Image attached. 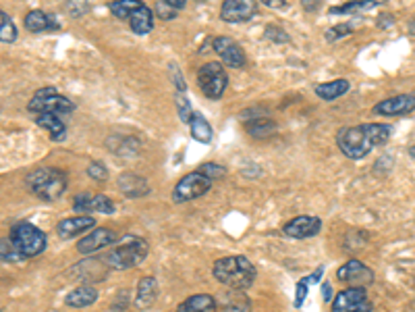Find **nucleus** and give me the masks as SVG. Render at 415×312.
Returning <instances> with one entry per match:
<instances>
[{"label":"nucleus","mask_w":415,"mask_h":312,"mask_svg":"<svg viewBox=\"0 0 415 312\" xmlns=\"http://www.w3.org/2000/svg\"><path fill=\"white\" fill-rule=\"evenodd\" d=\"M351 83L347 79H335V81H326L316 85V96L322 100H337L340 96H345L349 92Z\"/></svg>","instance_id":"bb28decb"},{"label":"nucleus","mask_w":415,"mask_h":312,"mask_svg":"<svg viewBox=\"0 0 415 312\" xmlns=\"http://www.w3.org/2000/svg\"><path fill=\"white\" fill-rule=\"evenodd\" d=\"M65 8H67V13H69V17H83L85 13H89V8H92V0H67L65 2Z\"/></svg>","instance_id":"473e14b6"},{"label":"nucleus","mask_w":415,"mask_h":312,"mask_svg":"<svg viewBox=\"0 0 415 312\" xmlns=\"http://www.w3.org/2000/svg\"><path fill=\"white\" fill-rule=\"evenodd\" d=\"M409 155H411L415 158V144H414V146H411V148H409Z\"/></svg>","instance_id":"603ef678"},{"label":"nucleus","mask_w":415,"mask_h":312,"mask_svg":"<svg viewBox=\"0 0 415 312\" xmlns=\"http://www.w3.org/2000/svg\"><path fill=\"white\" fill-rule=\"evenodd\" d=\"M337 144H339L340 152L351 160H361L376 148V144L372 142V138L368 136L364 125L342 127L337 133Z\"/></svg>","instance_id":"39448f33"},{"label":"nucleus","mask_w":415,"mask_h":312,"mask_svg":"<svg viewBox=\"0 0 415 312\" xmlns=\"http://www.w3.org/2000/svg\"><path fill=\"white\" fill-rule=\"evenodd\" d=\"M129 28H131V32L133 34H137V36H146V34H150L151 30H154V11H151L150 6H140L129 19Z\"/></svg>","instance_id":"4be33fe9"},{"label":"nucleus","mask_w":415,"mask_h":312,"mask_svg":"<svg viewBox=\"0 0 415 312\" xmlns=\"http://www.w3.org/2000/svg\"><path fill=\"white\" fill-rule=\"evenodd\" d=\"M36 123H38L39 127L48 129V133H50V138H52L54 142H63L65 136H67V125H65V121H63V115L42 113V115H38V119H36Z\"/></svg>","instance_id":"5701e85b"},{"label":"nucleus","mask_w":415,"mask_h":312,"mask_svg":"<svg viewBox=\"0 0 415 312\" xmlns=\"http://www.w3.org/2000/svg\"><path fill=\"white\" fill-rule=\"evenodd\" d=\"M171 71H173V81L177 83V90L179 92H185V81L181 78V71H179V67L175 63H171Z\"/></svg>","instance_id":"c03bdc74"},{"label":"nucleus","mask_w":415,"mask_h":312,"mask_svg":"<svg viewBox=\"0 0 415 312\" xmlns=\"http://www.w3.org/2000/svg\"><path fill=\"white\" fill-rule=\"evenodd\" d=\"M366 4H368V8H372V6H378V4H384L386 0H364Z\"/></svg>","instance_id":"09e8293b"},{"label":"nucleus","mask_w":415,"mask_h":312,"mask_svg":"<svg viewBox=\"0 0 415 312\" xmlns=\"http://www.w3.org/2000/svg\"><path fill=\"white\" fill-rule=\"evenodd\" d=\"M87 175L92 179H96V181H106L109 179V171H106V167L102 162H92L87 167Z\"/></svg>","instance_id":"ea45409f"},{"label":"nucleus","mask_w":415,"mask_h":312,"mask_svg":"<svg viewBox=\"0 0 415 312\" xmlns=\"http://www.w3.org/2000/svg\"><path fill=\"white\" fill-rule=\"evenodd\" d=\"M320 229H322V221H320L318 217H307V215L291 219V221L285 223V227H283L285 235L291 237V239H307V237H314V235L320 234Z\"/></svg>","instance_id":"2eb2a0df"},{"label":"nucleus","mask_w":415,"mask_h":312,"mask_svg":"<svg viewBox=\"0 0 415 312\" xmlns=\"http://www.w3.org/2000/svg\"><path fill=\"white\" fill-rule=\"evenodd\" d=\"M96 300H98V289L94 285H81L65 296V304L69 308H87L96 304Z\"/></svg>","instance_id":"412c9836"},{"label":"nucleus","mask_w":415,"mask_h":312,"mask_svg":"<svg viewBox=\"0 0 415 312\" xmlns=\"http://www.w3.org/2000/svg\"><path fill=\"white\" fill-rule=\"evenodd\" d=\"M164 2H168V4H171V6H175L177 11L185 8V4H187V0H164Z\"/></svg>","instance_id":"de8ad7c7"},{"label":"nucleus","mask_w":415,"mask_h":312,"mask_svg":"<svg viewBox=\"0 0 415 312\" xmlns=\"http://www.w3.org/2000/svg\"><path fill=\"white\" fill-rule=\"evenodd\" d=\"M258 13V0H223L221 19L225 23H245Z\"/></svg>","instance_id":"9d476101"},{"label":"nucleus","mask_w":415,"mask_h":312,"mask_svg":"<svg viewBox=\"0 0 415 312\" xmlns=\"http://www.w3.org/2000/svg\"><path fill=\"white\" fill-rule=\"evenodd\" d=\"M210 190H212V179L206 177L199 171H193V173H187L185 177L179 179V184L173 190V200L177 204H183V202L206 196Z\"/></svg>","instance_id":"6e6552de"},{"label":"nucleus","mask_w":415,"mask_h":312,"mask_svg":"<svg viewBox=\"0 0 415 312\" xmlns=\"http://www.w3.org/2000/svg\"><path fill=\"white\" fill-rule=\"evenodd\" d=\"M409 32L415 34V19H411V23H409Z\"/></svg>","instance_id":"3c124183"},{"label":"nucleus","mask_w":415,"mask_h":312,"mask_svg":"<svg viewBox=\"0 0 415 312\" xmlns=\"http://www.w3.org/2000/svg\"><path fill=\"white\" fill-rule=\"evenodd\" d=\"M221 306L225 312H249L252 302H249V298L245 296L243 289H227L223 294Z\"/></svg>","instance_id":"b1692460"},{"label":"nucleus","mask_w":415,"mask_h":312,"mask_svg":"<svg viewBox=\"0 0 415 312\" xmlns=\"http://www.w3.org/2000/svg\"><path fill=\"white\" fill-rule=\"evenodd\" d=\"M368 302L366 287H349L333 300V312H359Z\"/></svg>","instance_id":"dca6fc26"},{"label":"nucleus","mask_w":415,"mask_h":312,"mask_svg":"<svg viewBox=\"0 0 415 312\" xmlns=\"http://www.w3.org/2000/svg\"><path fill=\"white\" fill-rule=\"evenodd\" d=\"M364 127H366L368 136L372 138V142H374L376 146H382V144H386V142L390 140V133H392V127H390V125H382V123H366Z\"/></svg>","instance_id":"c756f323"},{"label":"nucleus","mask_w":415,"mask_h":312,"mask_svg":"<svg viewBox=\"0 0 415 312\" xmlns=\"http://www.w3.org/2000/svg\"><path fill=\"white\" fill-rule=\"evenodd\" d=\"M355 32V25L353 23H340V25H335L326 32V40L328 42H337V40H342L345 36H351Z\"/></svg>","instance_id":"4c0bfd02"},{"label":"nucleus","mask_w":415,"mask_h":312,"mask_svg":"<svg viewBox=\"0 0 415 312\" xmlns=\"http://www.w3.org/2000/svg\"><path fill=\"white\" fill-rule=\"evenodd\" d=\"M245 131L247 136H252L254 140H268L270 136L276 133V123L270 119H247L245 121Z\"/></svg>","instance_id":"a878e982"},{"label":"nucleus","mask_w":415,"mask_h":312,"mask_svg":"<svg viewBox=\"0 0 415 312\" xmlns=\"http://www.w3.org/2000/svg\"><path fill=\"white\" fill-rule=\"evenodd\" d=\"M116 186L127 198H142V196L150 194V186L142 175L135 173H120L116 177Z\"/></svg>","instance_id":"a211bd4d"},{"label":"nucleus","mask_w":415,"mask_h":312,"mask_svg":"<svg viewBox=\"0 0 415 312\" xmlns=\"http://www.w3.org/2000/svg\"><path fill=\"white\" fill-rule=\"evenodd\" d=\"M376 23L380 30H390L395 25V17L390 13H382V15H378Z\"/></svg>","instance_id":"79ce46f5"},{"label":"nucleus","mask_w":415,"mask_h":312,"mask_svg":"<svg viewBox=\"0 0 415 312\" xmlns=\"http://www.w3.org/2000/svg\"><path fill=\"white\" fill-rule=\"evenodd\" d=\"M0 252H2V260L4 263H21V254L17 252V248L13 246L11 237H2L0 241Z\"/></svg>","instance_id":"2f4dec72"},{"label":"nucleus","mask_w":415,"mask_h":312,"mask_svg":"<svg viewBox=\"0 0 415 312\" xmlns=\"http://www.w3.org/2000/svg\"><path fill=\"white\" fill-rule=\"evenodd\" d=\"M359 312H374V306H372V302L368 300V302L364 304V308H361V311H359Z\"/></svg>","instance_id":"8fccbe9b"},{"label":"nucleus","mask_w":415,"mask_h":312,"mask_svg":"<svg viewBox=\"0 0 415 312\" xmlns=\"http://www.w3.org/2000/svg\"><path fill=\"white\" fill-rule=\"evenodd\" d=\"M262 4L266 6H270V8H283V6H287V0H260Z\"/></svg>","instance_id":"49530a36"},{"label":"nucleus","mask_w":415,"mask_h":312,"mask_svg":"<svg viewBox=\"0 0 415 312\" xmlns=\"http://www.w3.org/2000/svg\"><path fill=\"white\" fill-rule=\"evenodd\" d=\"M148 252H150V246L144 237L127 235V237H123V241L114 250L109 252L104 263L113 271H127V269L142 265L146 260Z\"/></svg>","instance_id":"f03ea898"},{"label":"nucleus","mask_w":415,"mask_h":312,"mask_svg":"<svg viewBox=\"0 0 415 312\" xmlns=\"http://www.w3.org/2000/svg\"><path fill=\"white\" fill-rule=\"evenodd\" d=\"M266 40H270V42H278V44H285V42H289V34L287 32H283L280 28H276V25H268L264 32Z\"/></svg>","instance_id":"a19ab883"},{"label":"nucleus","mask_w":415,"mask_h":312,"mask_svg":"<svg viewBox=\"0 0 415 312\" xmlns=\"http://www.w3.org/2000/svg\"><path fill=\"white\" fill-rule=\"evenodd\" d=\"M197 85L206 98L218 100L225 96L228 88V76L221 63H206L197 71Z\"/></svg>","instance_id":"0eeeda50"},{"label":"nucleus","mask_w":415,"mask_h":312,"mask_svg":"<svg viewBox=\"0 0 415 312\" xmlns=\"http://www.w3.org/2000/svg\"><path fill=\"white\" fill-rule=\"evenodd\" d=\"M27 188L44 202H56L67 190V175L58 169H38L27 175Z\"/></svg>","instance_id":"7ed1b4c3"},{"label":"nucleus","mask_w":415,"mask_h":312,"mask_svg":"<svg viewBox=\"0 0 415 312\" xmlns=\"http://www.w3.org/2000/svg\"><path fill=\"white\" fill-rule=\"evenodd\" d=\"M212 48H214V52L223 59V63H225L227 67L239 69V67L245 65V52H243V48H241L233 38L218 36V38L212 40Z\"/></svg>","instance_id":"f8f14e48"},{"label":"nucleus","mask_w":415,"mask_h":312,"mask_svg":"<svg viewBox=\"0 0 415 312\" xmlns=\"http://www.w3.org/2000/svg\"><path fill=\"white\" fill-rule=\"evenodd\" d=\"M411 111H415V94H399V96L378 102L374 107V113L382 115V117H399V115H407Z\"/></svg>","instance_id":"4468645a"},{"label":"nucleus","mask_w":415,"mask_h":312,"mask_svg":"<svg viewBox=\"0 0 415 312\" xmlns=\"http://www.w3.org/2000/svg\"><path fill=\"white\" fill-rule=\"evenodd\" d=\"M140 6H144V0H113L109 4V11L113 13L116 19H129Z\"/></svg>","instance_id":"c85d7f7f"},{"label":"nucleus","mask_w":415,"mask_h":312,"mask_svg":"<svg viewBox=\"0 0 415 312\" xmlns=\"http://www.w3.org/2000/svg\"><path fill=\"white\" fill-rule=\"evenodd\" d=\"M73 212H77V215H94V212L113 215L114 204L109 196L81 192L73 198Z\"/></svg>","instance_id":"1a4fd4ad"},{"label":"nucleus","mask_w":415,"mask_h":312,"mask_svg":"<svg viewBox=\"0 0 415 312\" xmlns=\"http://www.w3.org/2000/svg\"><path fill=\"white\" fill-rule=\"evenodd\" d=\"M118 144H120V148H118V150H114L118 156L133 158V156L137 155V150H140V142H137L135 138H120V140H118Z\"/></svg>","instance_id":"e433bc0d"},{"label":"nucleus","mask_w":415,"mask_h":312,"mask_svg":"<svg viewBox=\"0 0 415 312\" xmlns=\"http://www.w3.org/2000/svg\"><path fill=\"white\" fill-rule=\"evenodd\" d=\"M25 30L32 32V34H46V32H56L61 30V23L50 15V13H44V11H30L25 15Z\"/></svg>","instance_id":"6ab92c4d"},{"label":"nucleus","mask_w":415,"mask_h":312,"mask_svg":"<svg viewBox=\"0 0 415 312\" xmlns=\"http://www.w3.org/2000/svg\"><path fill=\"white\" fill-rule=\"evenodd\" d=\"M337 279L347 283L349 287H366L374 281V271L368 269L361 260L351 258L337 271Z\"/></svg>","instance_id":"9b49d317"},{"label":"nucleus","mask_w":415,"mask_h":312,"mask_svg":"<svg viewBox=\"0 0 415 312\" xmlns=\"http://www.w3.org/2000/svg\"><path fill=\"white\" fill-rule=\"evenodd\" d=\"M160 294V287H158V281L154 277H144L140 279L137 283V292H135V306L140 311H148L151 304L156 302Z\"/></svg>","instance_id":"aec40b11"},{"label":"nucleus","mask_w":415,"mask_h":312,"mask_svg":"<svg viewBox=\"0 0 415 312\" xmlns=\"http://www.w3.org/2000/svg\"><path fill=\"white\" fill-rule=\"evenodd\" d=\"M0 40L4 44H13L17 40V28L4 11L0 13Z\"/></svg>","instance_id":"7c9ffc66"},{"label":"nucleus","mask_w":415,"mask_h":312,"mask_svg":"<svg viewBox=\"0 0 415 312\" xmlns=\"http://www.w3.org/2000/svg\"><path fill=\"white\" fill-rule=\"evenodd\" d=\"M218 308V302L214 296H208V294H197V296H191L187 298L177 312H216Z\"/></svg>","instance_id":"393cba45"},{"label":"nucleus","mask_w":415,"mask_h":312,"mask_svg":"<svg viewBox=\"0 0 415 312\" xmlns=\"http://www.w3.org/2000/svg\"><path fill=\"white\" fill-rule=\"evenodd\" d=\"M189 129H191V136L195 142L199 144H210L212 138H214V131H212V125L206 121L204 115L199 113H193V117L189 121Z\"/></svg>","instance_id":"cd10ccee"},{"label":"nucleus","mask_w":415,"mask_h":312,"mask_svg":"<svg viewBox=\"0 0 415 312\" xmlns=\"http://www.w3.org/2000/svg\"><path fill=\"white\" fill-rule=\"evenodd\" d=\"M116 241H118V235L114 234L113 229L100 227V229L89 232L83 239L77 241V252H79V254H94V252H98V250H102V248L114 246Z\"/></svg>","instance_id":"ddd939ff"},{"label":"nucleus","mask_w":415,"mask_h":312,"mask_svg":"<svg viewBox=\"0 0 415 312\" xmlns=\"http://www.w3.org/2000/svg\"><path fill=\"white\" fill-rule=\"evenodd\" d=\"M322 298H324V302H333L335 298H333V287H330V283H324L322 285Z\"/></svg>","instance_id":"a18cd8bd"},{"label":"nucleus","mask_w":415,"mask_h":312,"mask_svg":"<svg viewBox=\"0 0 415 312\" xmlns=\"http://www.w3.org/2000/svg\"><path fill=\"white\" fill-rule=\"evenodd\" d=\"M94 227H96V221L92 215H75L71 219H63L56 225V234L61 239H73L77 235L94 232Z\"/></svg>","instance_id":"f3484780"},{"label":"nucleus","mask_w":415,"mask_h":312,"mask_svg":"<svg viewBox=\"0 0 415 312\" xmlns=\"http://www.w3.org/2000/svg\"><path fill=\"white\" fill-rule=\"evenodd\" d=\"M11 241L17 248V252L21 254V258H34L39 256L46 250V234L38 229L36 225L27 223V221H19L11 227Z\"/></svg>","instance_id":"20e7f679"},{"label":"nucleus","mask_w":415,"mask_h":312,"mask_svg":"<svg viewBox=\"0 0 415 312\" xmlns=\"http://www.w3.org/2000/svg\"><path fill=\"white\" fill-rule=\"evenodd\" d=\"M175 107H177V111H179L181 121L189 125V121L193 117V111H191V102L187 100L185 92H177V96H175Z\"/></svg>","instance_id":"72a5a7b5"},{"label":"nucleus","mask_w":415,"mask_h":312,"mask_svg":"<svg viewBox=\"0 0 415 312\" xmlns=\"http://www.w3.org/2000/svg\"><path fill=\"white\" fill-rule=\"evenodd\" d=\"M197 171L204 173V175L210 177V179H221V177L227 175V169H225L223 164H216V162H204Z\"/></svg>","instance_id":"58836bf2"},{"label":"nucleus","mask_w":415,"mask_h":312,"mask_svg":"<svg viewBox=\"0 0 415 312\" xmlns=\"http://www.w3.org/2000/svg\"><path fill=\"white\" fill-rule=\"evenodd\" d=\"M366 8H368V4L364 0H351V2L339 4V6H333L330 15H347V13H357V11H366Z\"/></svg>","instance_id":"c9c22d12"},{"label":"nucleus","mask_w":415,"mask_h":312,"mask_svg":"<svg viewBox=\"0 0 415 312\" xmlns=\"http://www.w3.org/2000/svg\"><path fill=\"white\" fill-rule=\"evenodd\" d=\"M307 287H309L307 279H302V281L297 283V298H295V308H302L303 298H305V294H307Z\"/></svg>","instance_id":"37998d69"},{"label":"nucleus","mask_w":415,"mask_h":312,"mask_svg":"<svg viewBox=\"0 0 415 312\" xmlns=\"http://www.w3.org/2000/svg\"><path fill=\"white\" fill-rule=\"evenodd\" d=\"M214 279L223 285H227L230 289H247L254 285L256 281V267L247 256L241 254H233V256H225L221 260L214 263L212 267Z\"/></svg>","instance_id":"f257e3e1"},{"label":"nucleus","mask_w":415,"mask_h":312,"mask_svg":"<svg viewBox=\"0 0 415 312\" xmlns=\"http://www.w3.org/2000/svg\"><path fill=\"white\" fill-rule=\"evenodd\" d=\"M27 109H30L32 113H38V115H42V113L69 115V113H73L75 104H73L67 96L58 94L56 88L48 85V88H39L38 92H36V96L30 100Z\"/></svg>","instance_id":"423d86ee"},{"label":"nucleus","mask_w":415,"mask_h":312,"mask_svg":"<svg viewBox=\"0 0 415 312\" xmlns=\"http://www.w3.org/2000/svg\"><path fill=\"white\" fill-rule=\"evenodd\" d=\"M154 15H156L160 21H171V19H175V17L179 15V11H177L175 6H171L168 2L158 0V2H156V6H154Z\"/></svg>","instance_id":"f704fd0d"}]
</instances>
